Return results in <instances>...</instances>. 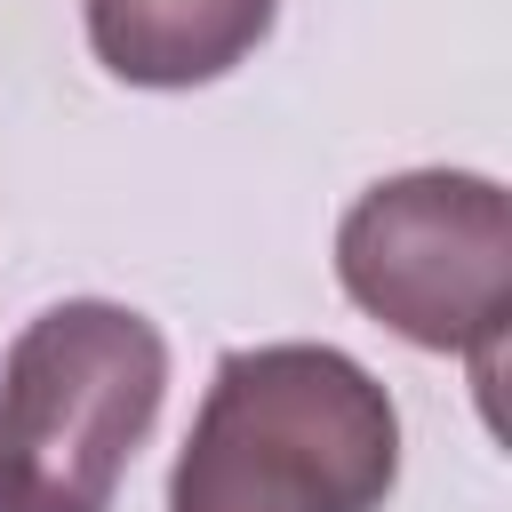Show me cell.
<instances>
[{
	"instance_id": "obj_1",
	"label": "cell",
	"mask_w": 512,
	"mask_h": 512,
	"mask_svg": "<svg viewBox=\"0 0 512 512\" xmlns=\"http://www.w3.org/2000/svg\"><path fill=\"white\" fill-rule=\"evenodd\" d=\"M400 408L336 344H240L216 360L168 472V512H384Z\"/></svg>"
},
{
	"instance_id": "obj_3",
	"label": "cell",
	"mask_w": 512,
	"mask_h": 512,
	"mask_svg": "<svg viewBox=\"0 0 512 512\" xmlns=\"http://www.w3.org/2000/svg\"><path fill=\"white\" fill-rule=\"evenodd\" d=\"M336 288L416 352L496 376L512 320V200L480 168H408L368 184L336 224Z\"/></svg>"
},
{
	"instance_id": "obj_2",
	"label": "cell",
	"mask_w": 512,
	"mask_h": 512,
	"mask_svg": "<svg viewBox=\"0 0 512 512\" xmlns=\"http://www.w3.org/2000/svg\"><path fill=\"white\" fill-rule=\"evenodd\" d=\"M168 400V336L112 296H64L0 352V472L56 512H112V488Z\"/></svg>"
},
{
	"instance_id": "obj_5",
	"label": "cell",
	"mask_w": 512,
	"mask_h": 512,
	"mask_svg": "<svg viewBox=\"0 0 512 512\" xmlns=\"http://www.w3.org/2000/svg\"><path fill=\"white\" fill-rule=\"evenodd\" d=\"M0 512H56V504H48V496H32L24 480H8V472H0Z\"/></svg>"
},
{
	"instance_id": "obj_4",
	"label": "cell",
	"mask_w": 512,
	"mask_h": 512,
	"mask_svg": "<svg viewBox=\"0 0 512 512\" xmlns=\"http://www.w3.org/2000/svg\"><path fill=\"white\" fill-rule=\"evenodd\" d=\"M280 0H80L88 48L128 88H208L272 40Z\"/></svg>"
}]
</instances>
